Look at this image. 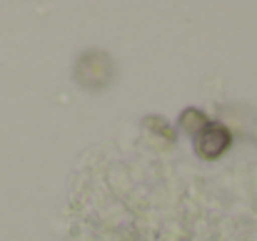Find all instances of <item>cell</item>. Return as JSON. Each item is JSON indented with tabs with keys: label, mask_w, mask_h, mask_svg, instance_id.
Here are the masks:
<instances>
[{
	"label": "cell",
	"mask_w": 257,
	"mask_h": 241,
	"mask_svg": "<svg viewBox=\"0 0 257 241\" xmlns=\"http://www.w3.org/2000/svg\"><path fill=\"white\" fill-rule=\"evenodd\" d=\"M230 144H232V132L225 124H217V122H210L195 137V152L207 162L220 160L230 150Z\"/></svg>",
	"instance_id": "6da1fadb"
},
{
	"label": "cell",
	"mask_w": 257,
	"mask_h": 241,
	"mask_svg": "<svg viewBox=\"0 0 257 241\" xmlns=\"http://www.w3.org/2000/svg\"><path fill=\"white\" fill-rule=\"evenodd\" d=\"M143 130H145L150 137H155V142L163 140L165 147L175 144V140H177L175 130L170 127V122H168L165 117H160V114H150V117H145V120H143Z\"/></svg>",
	"instance_id": "7a4b0ae2"
},
{
	"label": "cell",
	"mask_w": 257,
	"mask_h": 241,
	"mask_svg": "<svg viewBox=\"0 0 257 241\" xmlns=\"http://www.w3.org/2000/svg\"><path fill=\"white\" fill-rule=\"evenodd\" d=\"M207 124H210V117H207L202 110H197V107H187V110L180 114V130L190 132L192 137H197Z\"/></svg>",
	"instance_id": "3957f363"
}]
</instances>
